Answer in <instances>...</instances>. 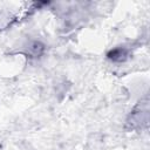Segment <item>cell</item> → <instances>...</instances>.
Listing matches in <instances>:
<instances>
[{"label": "cell", "instance_id": "obj_1", "mask_svg": "<svg viewBox=\"0 0 150 150\" xmlns=\"http://www.w3.org/2000/svg\"><path fill=\"white\" fill-rule=\"evenodd\" d=\"M108 59L111 60V61H115V62H122L124 60L128 59L129 56V49L125 48V47H117V48H114L111 49L109 53H108Z\"/></svg>", "mask_w": 150, "mask_h": 150}]
</instances>
